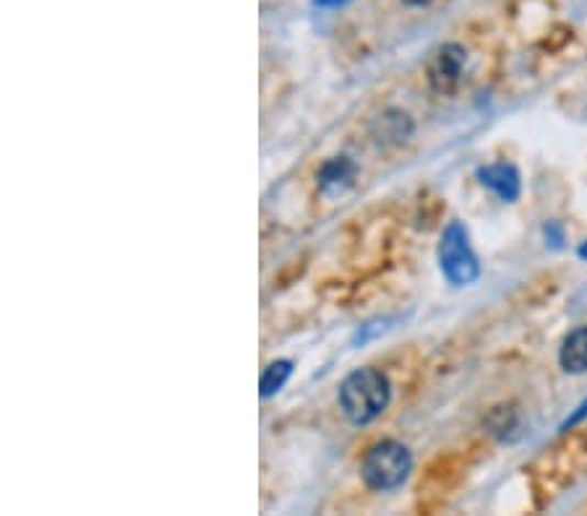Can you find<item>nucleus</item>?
Listing matches in <instances>:
<instances>
[{"instance_id":"10","label":"nucleus","mask_w":587,"mask_h":516,"mask_svg":"<svg viewBox=\"0 0 587 516\" xmlns=\"http://www.w3.org/2000/svg\"><path fill=\"white\" fill-rule=\"evenodd\" d=\"M546 240H551V246L554 248L562 246V229H558L556 222H549L546 225Z\"/></svg>"},{"instance_id":"6","label":"nucleus","mask_w":587,"mask_h":516,"mask_svg":"<svg viewBox=\"0 0 587 516\" xmlns=\"http://www.w3.org/2000/svg\"><path fill=\"white\" fill-rule=\"evenodd\" d=\"M478 180H480V186L488 188V191H494L496 197H499L501 201H507V204H512V201L520 199L522 183H520V172H517L514 165L496 162V165L480 167Z\"/></svg>"},{"instance_id":"11","label":"nucleus","mask_w":587,"mask_h":516,"mask_svg":"<svg viewBox=\"0 0 587 516\" xmlns=\"http://www.w3.org/2000/svg\"><path fill=\"white\" fill-rule=\"evenodd\" d=\"M345 3H351V0H313V5H319V9H337Z\"/></svg>"},{"instance_id":"2","label":"nucleus","mask_w":587,"mask_h":516,"mask_svg":"<svg viewBox=\"0 0 587 516\" xmlns=\"http://www.w3.org/2000/svg\"><path fill=\"white\" fill-rule=\"evenodd\" d=\"M412 470L410 449L400 441H379L366 451L361 462V478L368 491H397Z\"/></svg>"},{"instance_id":"12","label":"nucleus","mask_w":587,"mask_h":516,"mask_svg":"<svg viewBox=\"0 0 587 516\" xmlns=\"http://www.w3.org/2000/svg\"><path fill=\"white\" fill-rule=\"evenodd\" d=\"M577 256H579V258H583V261H587V240L583 243V246H579V250H577Z\"/></svg>"},{"instance_id":"3","label":"nucleus","mask_w":587,"mask_h":516,"mask_svg":"<svg viewBox=\"0 0 587 516\" xmlns=\"http://www.w3.org/2000/svg\"><path fill=\"white\" fill-rule=\"evenodd\" d=\"M439 267L442 274L454 288H467L478 282L480 261L470 246V233L463 222H450L439 243Z\"/></svg>"},{"instance_id":"13","label":"nucleus","mask_w":587,"mask_h":516,"mask_svg":"<svg viewBox=\"0 0 587 516\" xmlns=\"http://www.w3.org/2000/svg\"><path fill=\"white\" fill-rule=\"evenodd\" d=\"M402 3H408V5H425V3H431V0H402Z\"/></svg>"},{"instance_id":"8","label":"nucleus","mask_w":587,"mask_h":516,"mask_svg":"<svg viewBox=\"0 0 587 516\" xmlns=\"http://www.w3.org/2000/svg\"><path fill=\"white\" fill-rule=\"evenodd\" d=\"M558 362H562L564 371L572 375L587 373V326H579V329L569 332L562 350H558Z\"/></svg>"},{"instance_id":"9","label":"nucleus","mask_w":587,"mask_h":516,"mask_svg":"<svg viewBox=\"0 0 587 516\" xmlns=\"http://www.w3.org/2000/svg\"><path fill=\"white\" fill-rule=\"evenodd\" d=\"M292 375V360H275L264 368L262 381H258V394L262 400H272V396L283 392V386Z\"/></svg>"},{"instance_id":"5","label":"nucleus","mask_w":587,"mask_h":516,"mask_svg":"<svg viewBox=\"0 0 587 516\" xmlns=\"http://www.w3.org/2000/svg\"><path fill=\"white\" fill-rule=\"evenodd\" d=\"M355 178H358V165H355L351 157L326 159V162L319 167V176H317L319 193L326 199L342 197V193L351 191V188L355 186Z\"/></svg>"},{"instance_id":"1","label":"nucleus","mask_w":587,"mask_h":516,"mask_svg":"<svg viewBox=\"0 0 587 516\" xmlns=\"http://www.w3.org/2000/svg\"><path fill=\"white\" fill-rule=\"evenodd\" d=\"M337 402L353 425H368L381 417L391 402V383L379 368H358L340 383Z\"/></svg>"},{"instance_id":"7","label":"nucleus","mask_w":587,"mask_h":516,"mask_svg":"<svg viewBox=\"0 0 587 516\" xmlns=\"http://www.w3.org/2000/svg\"><path fill=\"white\" fill-rule=\"evenodd\" d=\"M372 136L379 144H405L412 136V121L402 110H384L381 115L374 117Z\"/></svg>"},{"instance_id":"4","label":"nucleus","mask_w":587,"mask_h":516,"mask_svg":"<svg viewBox=\"0 0 587 516\" xmlns=\"http://www.w3.org/2000/svg\"><path fill=\"white\" fill-rule=\"evenodd\" d=\"M467 63V51L457 42H446V45L439 47L433 53V58L429 60V68H425V76H429L431 89L436 94H452L454 89L459 87V79H463Z\"/></svg>"}]
</instances>
